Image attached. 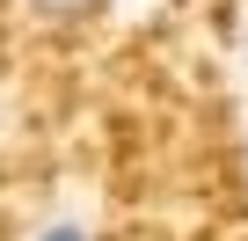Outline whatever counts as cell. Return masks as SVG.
<instances>
[{
  "label": "cell",
  "instance_id": "1",
  "mask_svg": "<svg viewBox=\"0 0 248 241\" xmlns=\"http://www.w3.org/2000/svg\"><path fill=\"white\" fill-rule=\"evenodd\" d=\"M37 241H95L80 219H51V226H37Z\"/></svg>",
  "mask_w": 248,
  "mask_h": 241
},
{
  "label": "cell",
  "instance_id": "2",
  "mask_svg": "<svg viewBox=\"0 0 248 241\" xmlns=\"http://www.w3.org/2000/svg\"><path fill=\"white\" fill-rule=\"evenodd\" d=\"M44 15H80V8H95V0H37Z\"/></svg>",
  "mask_w": 248,
  "mask_h": 241
}]
</instances>
